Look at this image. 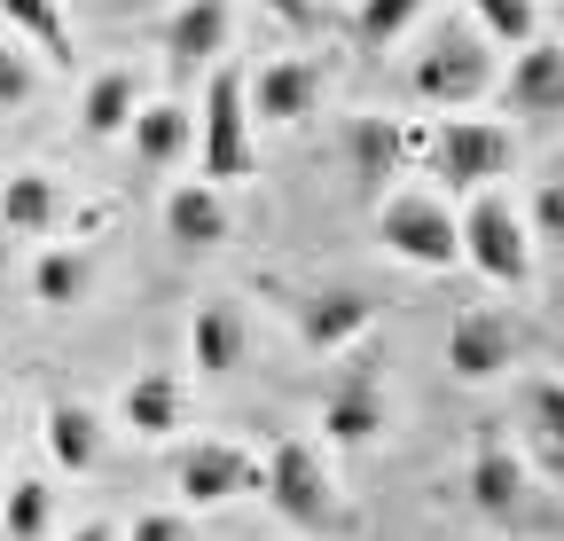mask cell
Listing matches in <instances>:
<instances>
[{
    "instance_id": "6da1fadb",
    "label": "cell",
    "mask_w": 564,
    "mask_h": 541,
    "mask_svg": "<svg viewBox=\"0 0 564 541\" xmlns=\"http://www.w3.org/2000/svg\"><path fill=\"white\" fill-rule=\"evenodd\" d=\"M196 173L220 188L259 173V142H251V102H243V72H212L204 87V133H196Z\"/></svg>"
},
{
    "instance_id": "7a4b0ae2",
    "label": "cell",
    "mask_w": 564,
    "mask_h": 541,
    "mask_svg": "<svg viewBox=\"0 0 564 541\" xmlns=\"http://www.w3.org/2000/svg\"><path fill=\"white\" fill-rule=\"evenodd\" d=\"M267 502L291 518V526H306V533H337V526H345L337 479H329L322 447H306V440H282V447L267 455Z\"/></svg>"
},
{
    "instance_id": "3957f363",
    "label": "cell",
    "mask_w": 564,
    "mask_h": 541,
    "mask_svg": "<svg viewBox=\"0 0 564 541\" xmlns=\"http://www.w3.org/2000/svg\"><path fill=\"white\" fill-rule=\"evenodd\" d=\"M455 244H463V259L478 267L486 283H533V244H525V220H518V205L510 196H494V188H478V205L455 220Z\"/></svg>"
},
{
    "instance_id": "277c9868",
    "label": "cell",
    "mask_w": 564,
    "mask_h": 541,
    "mask_svg": "<svg viewBox=\"0 0 564 541\" xmlns=\"http://www.w3.org/2000/svg\"><path fill=\"white\" fill-rule=\"evenodd\" d=\"M377 236H384L392 259L432 267V275L463 259V244H455V213H447V196H432V188H400V196H384V205H377Z\"/></svg>"
},
{
    "instance_id": "5b68a950",
    "label": "cell",
    "mask_w": 564,
    "mask_h": 541,
    "mask_svg": "<svg viewBox=\"0 0 564 541\" xmlns=\"http://www.w3.org/2000/svg\"><path fill=\"white\" fill-rule=\"evenodd\" d=\"M423 158H432V181H447V188H494L518 165V142H510V126H494V118H447L432 142H423Z\"/></svg>"
},
{
    "instance_id": "8992f818",
    "label": "cell",
    "mask_w": 564,
    "mask_h": 541,
    "mask_svg": "<svg viewBox=\"0 0 564 541\" xmlns=\"http://www.w3.org/2000/svg\"><path fill=\"white\" fill-rule=\"evenodd\" d=\"M408 87H415V102H447V110H463V102H478V95L494 87V55H486L478 32H440L432 47L415 55Z\"/></svg>"
},
{
    "instance_id": "52a82bcc",
    "label": "cell",
    "mask_w": 564,
    "mask_h": 541,
    "mask_svg": "<svg viewBox=\"0 0 564 541\" xmlns=\"http://www.w3.org/2000/svg\"><path fill=\"white\" fill-rule=\"evenodd\" d=\"M510 361H518V329H510L502 314L470 306V314H455V322H447V369H455L463 385H494Z\"/></svg>"
},
{
    "instance_id": "ba28073f",
    "label": "cell",
    "mask_w": 564,
    "mask_h": 541,
    "mask_svg": "<svg viewBox=\"0 0 564 541\" xmlns=\"http://www.w3.org/2000/svg\"><path fill=\"white\" fill-rule=\"evenodd\" d=\"M173 487H181V502H196V510H220V502H236V495L251 487V455H243L236 440H196V447L173 463Z\"/></svg>"
},
{
    "instance_id": "9c48e42d",
    "label": "cell",
    "mask_w": 564,
    "mask_h": 541,
    "mask_svg": "<svg viewBox=\"0 0 564 541\" xmlns=\"http://www.w3.org/2000/svg\"><path fill=\"white\" fill-rule=\"evenodd\" d=\"M384 385H377V369H345L337 377V392L322 400V440L329 447H369L377 432H384Z\"/></svg>"
},
{
    "instance_id": "30bf717a",
    "label": "cell",
    "mask_w": 564,
    "mask_h": 541,
    "mask_svg": "<svg viewBox=\"0 0 564 541\" xmlns=\"http://www.w3.org/2000/svg\"><path fill=\"white\" fill-rule=\"evenodd\" d=\"M228 0H181L165 17V63L173 72H220V47H228Z\"/></svg>"
},
{
    "instance_id": "8fae6325",
    "label": "cell",
    "mask_w": 564,
    "mask_h": 541,
    "mask_svg": "<svg viewBox=\"0 0 564 541\" xmlns=\"http://www.w3.org/2000/svg\"><path fill=\"white\" fill-rule=\"evenodd\" d=\"M243 102H251V118H267V126H291V118H306V110L322 102V63H306V55H282V63H267L259 79H243Z\"/></svg>"
},
{
    "instance_id": "7c38bea8",
    "label": "cell",
    "mask_w": 564,
    "mask_h": 541,
    "mask_svg": "<svg viewBox=\"0 0 564 541\" xmlns=\"http://www.w3.org/2000/svg\"><path fill=\"white\" fill-rule=\"evenodd\" d=\"M502 102L518 118H564V47L556 40H525L510 79H502Z\"/></svg>"
},
{
    "instance_id": "4fadbf2b",
    "label": "cell",
    "mask_w": 564,
    "mask_h": 541,
    "mask_svg": "<svg viewBox=\"0 0 564 541\" xmlns=\"http://www.w3.org/2000/svg\"><path fill=\"white\" fill-rule=\"evenodd\" d=\"M518 502H525V463L510 455V440L486 424V440H478V455H470V510L478 518H518Z\"/></svg>"
},
{
    "instance_id": "5bb4252c",
    "label": "cell",
    "mask_w": 564,
    "mask_h": 541,
    "mask_svg": "<svg viewBox=\"0 0 564 541\" xmlns=\"http://www.w3.org/2000/svg\"><path fill=\"white\" fill-rule=\"evenodd\" d=\"M165 244L173 251H220L228 244V205L212 181H181L165 196Z\"/></svg>"
},
{
    "instance_id": "9a60e30c",
    "label": "cell",
    "mask_w": 564,
    "mask_h": 541,
    "mask_svg": "<svg viewBox=\"0 0 564 541\" xmlns=\"http://www.w3.org/2000/svg\"><path fill=\"white\" fill-rule=\"evenodd\" d=\"M377 322V299L369 291H314L306 306H299V337L314 354H337V346H352V337H361Z\"/></svg>"
},
{
    "instance_id": "2e32d148",
    "label": "cell",
    "mask_w": 564,
    "mask_h": 541,
    "mask_svg": "<svg viewBox=\"0 0 564 541\" xmlns=\"http://www.w3.org/2000/svg\"><path fill=\"white\" fill-rule=\"evenodd\" d=\"M126 133H133V158L150 165V173H165V165H181V158L196 150V118H188L181 102H141Z\"/></svg>"
},
{
    "instance_id": "e0dca14e",
    "label": "cell",
    "mask_w": 564,
    "mask_h": 541,
    "mask_svg": "<svg viewBox=\"0 0 564 541\" xmlns=\"http://www.w3.org/2000/svg\"><path fill=\"white\" fill-rule=\"evenodd\" d=\"M181 409H188V400H181V377H133L126 385V400H118V416H126V432L133 440H173L181 432Z\"/></svg>"
},
{
    "instance_id": "ac0fdd59",
    "label": "cell",
    "mask_w": 564,
    "mask_h": 541,
    "mask_svg": "<svg viewBox=\"0 0 564 541\" xmlns=\"http://www.w3.org/2000/svg\"><path fill=\"white\" fill-rule=\"evenodd\" d=\"M243 346H251V329H243V314H236L228 299H212V306H196V329H188V354H196V369H204V377H228V369L243 361Z\"/></svg>"
},
{
    "instance_id": "d6986e66",
    "label": "cell",
    "mask_w": 564,
    "mask_h": 541,
    "mask_svg": "<svg viewBox=\"0 0 564 541\" xmlns=\"http://www.w3.org/2000/svg\"><path fill=\"white\" fill-rule=\"evenodd\" d=\"M63 220V188L47 173H9L0 181V228H17V236H47Z\"/></svg>"
},
{
    "instance_id": "ffe728a7",
    "label": "cell",
    "mask_w": 564,
    "mask_h": 541,
    "mask_svg": "<svg viewBox=\"0 0 564 541\" xmlns=\"http://www.w3.org/2000/svg\"><path fill=\"white\" fill-rule=\"evenodd\" d=\"M518 416H525V440L533 455L564 479V377H525V400H518Z\"/></svg>"
},
{
    "instance_id": "44dd1931",
    "label": "cell",
    "mask_w": 564,
    "mask_h": 541,
    "mask_svg": "<svg viewBox=\"0 0 564 541\" xmlns=\"http://www.w3.org/2000/svg\"><path fill=\"white\" fill-rule=\"evenodd\" d=\"M47 455H55L63 470H95V463H102V424H95V409L55 400V409H47Z\"/></svg>"
},
{
    "instance_id": "7402d4cb",
    "label": "cell",
    "mask_w": 564,
    "mask_h": 541,
    "mask_svg": "<svg viewBox=\"0 0 564 541\" xmlns=\"http://www.w3.org/2000/svg\"><path fill=\"white\" fill-rule=\"evenodd\" d=\"M400 150H408V133H400L392 118H352V133H345V158H352V181H361V188L392 181Z\"/></svg>"
},
{
    "instance_id": "603a6c76",
    "label": "cell",
    "mask_w": 564,
    "mask_h": 541,
    "mask_svg": "<svg viewBox=\"0 0 564 541\" xmlns=\"http://www.w3.org/2000/svg\"><path fill=\"white\" fill-rule=\"evenodd\" d=\"M87 283H95V259L70 251V244H47V251L32 259V299H40V306H79Z\"/></svg>"
},
{
    "instance_id": "cb8c5ba5",
    "label": "cell",
    "mask_w": 564,
    "mask_h": 541,
    "mask_svg": "<svg viewBox=\"0 0 564 541\" xmlns=\"http://www.w3.org/2000/svg\"><path fill=\"white\" fill-rule=\"evenodd\" d=\"M133 110H141V79L133 72H102L95 87H87V133H95V142H110V133H126L133 126Z\"/></svg>"
},
{
    "instance_id": "d4e9b609",
    "label": "cell",
    "mask_w": 564,
    "mask_h": 541,
    "mask_svg": "<svg viewBox=\"0 0 564 541\" xmlns=\"http://www.w3.org/2000/svg\"><path fill=\"white\" fill-rule=\"evenodd\" d=\"M0 24L32 32L47 63H70V24H63V0H0Z\"/></svg>"
},
{
    "instance_id": "484cf974",
    "label": "cell",
    "mask_w": 564,
    "mask_h": 541,
    "mask_svg": "<svg viewBox=\"0 0 564 541\" xmlns=\"http://www.w3.org/2000/svg\"><path fill=\"white\" fill-rule=\"evenodd\" d=\"M47 518H55V502H47V479H17V487H9V510H0L9 541H40V533H47Z\"/></svg>"
},
{
    "instance_id": "4316f807",
    "label": "cell",
    "mask_w": 564,
    "mask_h": 541,
    "mask_svg": "<svg viewBox=\"0 0 564 541\" xmlns=\"http://www.w3.org/2000/svg\"><path fill=\"white\" fill-rule=\"evenodd\" d=\"M432 0H361V17H352V32H361V47H384V40H400Z\"/></svg>"
},
{
    "instance_id": "83f0119b",
    "label": "cell",
    "mask_w": 564,
    "mask_h": 541,
    "mask_svg": "<svg viewBox=\"0 0 564 541\" xmlns=\"http://www.w3.org/2000/svg\"><path fill=\"white\" fill-rule=\"evenodd\" d=\"M470 17L494 32V40H533V24H541V9H533V0H470Z\"/></svg>"
},
{
    "instance_id": "f1b7e54d",
    "label": "cell",
    "mask_w": 564,
    "mask_h": 541,
    "mask_svg": "<svg viewBox=\"0 0 564 541\" xmlns=\"http://www.w3.org/2000/svg\"><path fill=\"white\" fill-rule=\"evenodd\" d=\"M40 95V72H32V55L17 40H0V110H24Z\"/></svg>"
},
{
    "instance_id": "f546056e",
    "label": "cell",
    "mask_w": 564,
    "mask_h": 541,
    "mask_svg": "<svg viewBox=\"0 0 564 541\" xmlns=\"http://www.w3.org/2000/svg\"><path fill=\"white\" fill-rule=\"evenodd\" d=\"M533 228H541V244H556V251H564V173L533 188Z\"/></svg>"
},
{
    "instance_id": "4dcf8cb0",
    "label": "cell",
    "mask_w": 564,
    "mask_h": 541,
    "mask_svg": "<svg viewBox=\"0 0 564 541\" xmlns=\"http://www.w3.org/2000/svg\"><path fill=\"white\" fill-rule=\"evenodd\" d=\"M133 541H196L181 510H150V518H133Z\"/></svg>"
},
{
    "instance_id": "1f68e13d",
    "label": "cell",
    "mask_w": 564,
    "mask_h": 541,
    "mask_svg": "<svg viewBox=\"0 0 564 541\" xmlns=\"http://www.w3.org/2000/svg\"><path fill=\"white\" fill-rule=\"evenodd\" d=\"M267 17H282L291 32H314V17H322V0H259Z\"/></svg>"
},
{
    "instance_id": "d6a6232c",
    "label": "cell",
    "mask_w": 564,
    "mask_h": 541,
    "mask_svg": "<svg viewBox=\"0 0 564 541\" xmlns=\"http://www.w3.org/2000/svg\"><path fill=\"white\" fill-rule=\"evenodd\" d=\"M70 541H118L110 526H79V533H70Z\"/></svg>"
},
{
    "instance_id": "836d02e7",
    "label": "cell",
    "mask_w": 564,
    "mask_h": 541,
    "mask_svg": "<svg viewBox=\"0 0 564 541\" xmlns=\"http://www.w3.org/2000/svg\"><path fill=\"white\" fill-rule=\"evenodd\" d=\"M556 17H564V0H556Z\"/></svg>"
}]
</instances>
